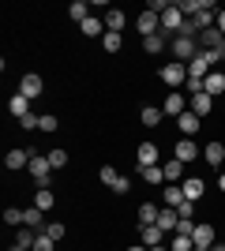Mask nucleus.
I'll use <instances>...</instances> for the list:
<instances>
[{
  "mask_svg": "<svg viewBox=\"0 0 225 251\" xmlns=\"http://www.w3.org/2000/svg\"><path fill=\"white\" fill-rule=\"evenodd\" d=\"M56 240L49 236V232H38V240H34V251H53Z\"/></svg>",
  "mask_w": 225,
  "mask_h": 251,
  "instance_id": "39",
  "label": "nucleus"
},
{
  "mask_svg": "<svg viewBox=\"0 0 225 251\" xmlns=\"http://www.w3.org/2000/svg\"><path fill=\"white\" fill-rule=\"evenodd\" d=\"M161 83L169 86V90H180V86L188 83V64H180V60L165 64V68H161Z\"/></svg>",
  "mask_w": 225,
  "mask_h": 251,
  "instance_id": "4",
  "label": "nucleus"
},
{
  "mask_svg": "<svg viewBox=\"0 0 225 251\" xmlns=\"http://www.w3.org/2000/svg\"><path fill=\"white\" fill-rule=\"evenodd\" d=\"M161 113H165V116H180V113H188V98H184L180 90H169V98L161 101Z\"/></svg>",
  "mask_w": 225,
  "mask_h": 251,
  "instance_id": "7",
  "label": "nucleus"
},
{
  "mask_svg": "<svg viewBox=\"0 0 225 251\" xmlns=\"http://www.w3.org/2000/svg\"><path fill=\"white\" fill-rule=\"evenodd\" d=\"M26 169H30V176H34V184H38V188H49V184H53V165H49V154H34Z\"/></svg>",
  "mask_w": 225,
  "mask_h": 251,
  "instance_id": "3",
  "label": "nucleus"
},
{
  "mask_svg": "<svg viewBox=\"0 0 225 251\" xmlns=\"http://www.w3.org/2000/svg\"><path fill=\"white\" fill-rule=\"evenodd\" d=\"M45 232H49L53 240H64V236H68V225H64V221H49V225H45Z\"/></svg>",
  "mask_w": 225,
  "mask_h": 251,
  "instance_id": "38",
  "label": "nucleus"
},
{
  "mask_svg": "<svg viewBox=\"0 0 225 251\" xmlns=\"http://www.w3.org/2000/svg\"><path fill=\"white\" fill-rule=\"evenodd\" d=\"M218 30H222V38H225V11H218Z\"/></svg>",
  "mask_w": 225,
  "mask_h": 251,
  "instance_id": "45",
  "label": "nucleus"
},
{
  "mask_svg": "<svg viewBox=\"0 0 225 251\" xmlns=\"http://www.w3.org/2000/svg\"><path fill=\"white\" fill-rule=\"evenodd\" d=\"M150 251H169V248H165V244H158V248H150Z\"/></svg>",
  "mask_w": 225,
  "mask_h": 251,
  "instance_id": "48",
  "label": "nucleus"
},
{
  "mask_svg": "<svg viewBox=\"0 0 225 251\" xmlns=\"http://www.w3.org/2000/svg\"><path fill=\"white\" fill-rule=\"evenodd\" d=\"M79 30H83L86 38H98V42H101V38H105V19H101V15H90Z\"/></svg>",
  "mask_w": 225,
  "mask_h": 251,
  "instance_id": "17",
  "label": "nucleus"
},
{
  "mask_svg": "<svg viewBox=\"0 0 225 251\" xmlns=\"http://www.w3.org/2000/svg\"><path fill=\"white\" fill-rule=\"evenodd\" d=\"M34 240H38V232L26 229V225H19V236H15V244H19V248H26V251H34Z\"/></svg>",
  "mask_w": 225,
  "mask_h": 251,
  "instance_id": "32",
  "label": "nucleus"
},
{
  "mask_svg": "<svg viewBox=\"0 0 225 251\" xmlns=\"http://www.w3.org/2000/svg\"><path fill=\"white\" fill-rule=\"evenodd\" d=\"M184 23H188V15L180 11V4H169V8L161 11V34L176 38V34H184Z\"/></svg>",
  "mask_w": 225,
  "mask_h": 251,
  "instance_id": "2",
  "label": "nucleus"
},
{
  "mask_svg": "<svg viewBox=\"0 0 225 251\" xmlns=\"http://www.w3.org/2000/svg\"><path fill=\"white\" fill-rule=\"evenodd\" d=\"M210 251H225V244H214V248H210Z\"/></svg>",
  "mask_w": 225,
  "mask_h": 251,
  "instance_id": "49",
  "label": "nucleus"
},
{
  "mask_svg": "<svg viewBox=\"0 0 225 251\" xmlns=\"http://www.w3.org/2000/svg\"><path fill=\"white\" fill-rule=\"evenodd\" d=\"M135 161H139V169L158 165V143H139V150H135Z\"/></svg>",
  "mask_w": 225,
  "mask_h": 251,
  "instance_id": "11",
  "label": "nucleus"
},
{
  "mask_svg": "<svg viewBox=\"0 0 225 251\" xmlns=\"http://www.w3.org/2000/svg\"><path fill=\"white\" fill-rule=\"evenodd\" d=\"M169 42H173L169 34H161V30H158V34H150V38H143V49H147V52H161Z\"/></svg>",
  "mask_w": 225,
  "mask_h": 251,
  "instance_id": "25",
  "label": "nucleus"
},
{
  "mask_svg": "<svg viewBox=\"0 0 225 251\" xmlns=\"http://www.w3.org/2000/svg\"><path fill=\"white\" fill-rule=\"evenodd\" d=\"M53 191H49V188H38V191H34V206H38V210H53Z\"/></svg>",
  "mask_w": 225,
  "mask_h": 251,
  "instance_id": "31",
  "label": "nucleus"
},
{
  "mask_svg": "<svg viewBox=\"0 0 225 251\" xmlns=\"http://www.w3.org/2000/svg\"><path fill=\"white\" fill-rule=\"evenodd\" d=\"M218 188H222V191H225V169H222V176H218Z\"/></svg>",
  "mask_w": 225,
  "mask_h": 251,
  "instance_id": "46",
  "label": "nucleus"
},
{
  "mask_svg": "<svg viewBox=\"0 0 225 251\" xmlns=\"http://www.w3.org/2000/svg\"><path fill=\"white\" fill-rule=\"evenodd\" d=\"M68 19H75L79 26H83V23L90 19V4H86V0H75V4H68Z\"/></svg>",
  "mask_w": 225,
  "mask_h": 251,
  "instance_id": "24",
  "label": "nucleus"
},
{
  "mask_svg": "<svg viewBox=\"0 0 225 251\" xmlns=\"http://www.w3.org/2000/svg\"><path fill=\"white\" fill-rule=\"evenodd\" d=\"M38 120H42L38 113H26V116L19 120V127H23V131H38Z\"/></svg>",
  "mask_w": 225,
  "mask_h": 251,
  "instance_id": "40",
  "label": "nucleus"
},
{
  "mask_svg": "<svg viewBox=\"0 0 225 251\" xmlns=\"http://www.w3.org/2000/svg\"><path fill=\"white\" fill-rule=\"evenodd\" d=\"M101 19H105V30H117V34H120V30H124V23H128V15H124L120 8H109Z\"/></svg>",
  "mask_w": 225,
  "mask_h": 251,
  "instance_id": "21",
  "label": "nucleus"
},
{
  "mask_svg": "<svg viewBox=\"0 0 225 251\" xmlns=\"http://www.w3.org/2000/svg\"><path fill=\"white\" fill-rule=\"evenodd\" d=\"M128 251H150V248H143V244H131V248Z\"/></svg>",
  "mask_w": 225,
  "mask_h": 251,
  "instance_id": "47",
  "label": "nucleus"
},
{
  "mask_svg": "<svg viewBox=\"0 0 225 251\" xmlns=\"http://www.w3.org/2000/svg\"><path fill=\"white\" fill-rule=\"evenodd\" d=\"M11 251H26V248H19V244H11Z\"/></svg>",
  "mask_w": 225,
  "mask_h": 251,
  "instance_id": "50",
  "label": "nucleus"
},
{
  "mask_svg": "<svg viewBox=\"0 0 225 251\" xmlns=\"http://www.w3.org/2000/svg\"><path fill=\"white\" fill-rule=\"evenodd\" d=\"M161 236H165V232H161L158 225H143V229H139V244H143V248H158Z\"/></svg>",
  "mask_w": 225,
  "mask_h": 251,
  "instance_id": "19",
  "label": "nucleus"
},
{
  "mask_svg": "<svg viewBox=\"0 0 225 251\" xmlns=\"http://www.w3.org/2000/svg\"><path fill=\"white\" fill-rule=\"evenodd\" d=\"M192 244H195V248H214V225H206V221H203V225H195V232H192Z\"/></svg>",
  "mask_w": 225,
  "mask_h": 251,
  "instance_id": "10",
  "label": "nucleus"
},
{
  "mask_svg": "<svg viewBox=\"0 0 225 251\" xmlns=\"http://www.w3.org/2000/svg\"><path fill=\"white\" fill-rule=\"evenodd\" d=\"M139 120H143V124H147V127H158L161 120H165V113H161L158 105H147V109H143V113H139Z\"/></svg>",
  "mask_w": 225,
  "mask_h": 251,
  "instance_id": "28",
  "label": "nucleus"
},
{
  "mask_svg": "<svg viewBox=\"0 0 225 251\" xmlns=\"http://www.w3.org/2000/svg\"><path fill=\"white\" fill-rule=\"evenodd\" d=\"M184 86H188V94H203V79H192V75H188Z\"/></svg>",
  "mask_w": 225,
  "mask_h": 251,
  "instance_id": "43",
  "label": "nucleus"
},
{
  "mask_svg": "<svg viewBox=\"0 0 225 251\" xmlns=\"http://www.w3.org/2000/svg\"><path fill=\"white\" fill-rule=\"evenodd\" d=\"M180 191H184V199H203V191H206V184H203V180H199V176H188V180H184V184H180Z\"/></svg>",
  "mask_w": 225,
  "mask_h": 251,
  "instance_id": "18",
  "label": "nucleus"
},
{
  "mask_svg": "<svg viewBox=\"0 0 225 251\" xmlns=\"http://www.w3.org/2000/svg\"><path fill=\"white\" fill-rule=\"evenodd\" d=\"M176 218H180V221H195V202H192V199H184L180 206H176Z\"/></svg>",
  "mask_w": 225,
  "mask_h": 251,
  "instance_id": "37",
  "label": "nucleus"
},
{
  "mask_svg": "<svg viewBox=\"0 0 225 251\" xmlns=\"http://www.w3.org/2000/svg\"><path fill=\"white\" fill-rule=\"evenodd\" d=\"M158 214H161L158 202H143V206L135 210V218H139V229H143V225H158Z\"/></svg>",
  "mask_w": 225,
  "mask_h": 251,
  "instance_id": "15",
  "label": "nucleus"
},
{
  "mask_svg": "<svg viewBox=\"0 0 225 251\" xmlns=\"http://www.w3.org/2000/svg\"><path fill=\"white\" fill-rule=\"evenodd\" d=\"M113 191H117V195H128V191H131V180H128V176H120L117 184H113Z\"/></svg>",
  "mask_w": 225,
  "mask_h": 251,
  "instance_id": "42",
  "label": "nucleus"
},
{
  "mask_svg": "<svg viewBox=\"0 0 225 251\" xmlns=\"http://www.w3.org/2000/svg\"><path fill=\"white\" fill-rule=\"evenodd\" d=\"M49 165H53V173L56 169H68V150H60V147L49 150Z\"/></svg>",
  "mask_w": 225,
  "mask_h": 251,
  "instance_id": "36",
  "label": "nucleus"
},
{
  "mask_svg": "<svg viewBox=\"0 0 225 251\" xmlns=\"http://www.w3.org/2000/svg\"><path fill=\"white\" fill-rule=\"evenodd\" d=\"M169 251H195V244H192V236H180V232H173Z\"/></svg>",
  "mask_w": 225,
  "mask_h": 251,
  "instance_id": "35",
  "label": "nucleus"
},
{
  "mask_svg": "<svg viewBox=\"0 0 225 251\" xmlns=\"http://www.w3.org/2000/svg\"><path fill=\"white\" fill-rule=\"evenodd\" d=\"M176 232H180V236H192V232H195V221H176Z\"/></svg>",
  "mask_w": 225,
  "mask_h": 251,
  "instance_id": "44",
  "label": "nucleus"
},
{
  "mask_svg": "<svg viewBox=\"0 0 225 251\" xmlns=\"http://www.w3.org/2000/svg\"><path fill=\"white\" fill-rule=\"evenodd\" d=\"M23 225H26V229H34V232H45V225H49V221H45V210L26 206V210H23Z\"/></svg>",
  "mask_w": 225,
  "mask_h": 251,
  "instance_id": "9",
  "label": "nucleus"
},
{
  "mask_svg": "<svg viewBox=\"0 0 225 251\" xmlns=\"http://www.w3.org/2000/svg\"><path fill=\"white\" fill-rule=\"evenodd\" d=\"M161 173H165V184H176V180L184 176V161H176V157H173V161H165V165H161Z\"/></svg>",
  "mask_w": 225,
  "mask_h": 251,
  "instance_id": "26",
  "label": "nucleus"
},
{
  "mask_svg": "<svg viewBox=\"0 0 225 251\" xmlns=\"http://www.w3.org/2000/svg\"><path fill=\"white\" fill-rule=\"evenodd\" d=\"M195 251H210V248H195Z\"/></svg>",
  "mask_w": 225,
  "mask_h": 251,
  "instance_id": "51",
  "label": "nucleus"
},
{
  "mask_svg": "<svg viewBox=\"0 0 225 251\" xmlns=\"http://www.w3.org/2000/svg\"><path fill=\"white\" fill-rule=\"evenodd\" d=\"M120 45H124V34L105 30V38H101V49H105V52H120Z\"/></svg>",
  "mask_w": 225,
  "mask_h": 251,
  "instance_id": "30",
  "label": "nucleus"
},
{
  "mask_svg": "<svg viewBox=\"0 0 225 251\" xmlns=\"http://www.w3.org/2000/svg\"><path fill=\"white\" fill-rule=\"evenodd\" d=\"M199 124H203V120H199V116H195L192 109H188V113H180V116H176V127H180V131H184V139H192L195 131H199Z\"/></svg>",
  "mask_w": 225,
  "mask_h": 251,
  "instance_id": "12",
  "label": "nucleus"
},
{
  "mask_svg": "<svg viewBox=\"0 0 225 251\" xmlns=\"http://www.w3.org/2000/svg\"><path fill=\"white\" fill-rule=\"evenodd\" d=\"M98 180H101L105 188H113V184H117V180H120V173H117V169H113V165H101V169H98Z\"/></svg>",
  "mask_w": 225,
  "mask_h": 251,
  "instance_id": "33",
  "label": "nucleus"
},
{
  "mask_svg": "<svg viewBox=\"0 0 225 251\" xmlns=\"http://www.w3.org/2000/svg\"><path fill=\"white\" fill-rule=\"evenodd\" d=\"M203 161H210L214 169H225V147L222 143H206L203 147Z\"/></svg>",
  "mask_w": 225,
  "mask_h": 251,
  "instance_id": "13",
  "label": "nucleus"
},
{
  "mask_svg": "<svg viewBox=\"0 0 225 251\" xmlns=\"http://www.w3.org/2000/svg\"><path fill=\"white\" fill-rule=\"evenodd\" d=\"M135 30H139L143 38L158 34V30H161V15H158V11H139V19H135Z\"/></svg>",
  "mask_w": 225,
  "mask_h": 251,
  "instance_id": "6",
  "label": "nucleus"
},
{
  "mask_svg": "<svg viewBox=\"0 0 225 251\" xmlns=\"http://www.w3.org/2000/svg\"><path fill=\"white\" fill-rule=\"evenodd\" d=\"M139 176L147 180V184H154V188H161V184H165V173H161V165H147V169H139Z\"/></svg>",
  "mask_w": 225,
  "mask_h": 251,
  "instance_id": "29",
  "label": "nucleus"
},
{
  "mask_svg": "<svg viewBox=\"0 0 225 251\" xmlns=\"http://www.w3.org/2000/svg\"><path fill=\"white\" fill-rule=\"evenodd\" d=\"M56 127H60V120H56V116H53V113H45V116H42V120H38V131H42V135H53Z\"/></svg>",
  "mask_w": 225,
  "mask_h": 251,
  "instance_id": "34",
  "label": "nucleus"
},
{
  "mask_svg": "<svg viewBox=\"0 0 225 251\" xmlns=\"http://www.w3.org/2000/svg\"><path fill=\"white\" fill-rule=\"evenodd\" d=\"M188 109H192V113L199 116V120H203V116H210V113H214V98L206 94V90H203V94H192V98H188Z\"/></svg>",
  "mask_w": 225,
  "mask_h": 251,
  "instance_id": "8",
  "label": "nucleus"
},
{
  "mask_svg": "<svg viewBox=\"0 0 225 251\" xmlns=\"http://www.w3.org/2000/svg\"><path fill=\"white\" fill-rule=\"evenodd\" d=\"M199 154H203V150L195 147L192 139H180V143H176V150H173V157H176V161H195Z\"/></svg>",
  "mask_w": 225,
  "mask_h": 251,
  "instance_id": "14",
  "label": "nucleus"
},
{
  "mask_svg": "<svg viewBox=\"0 0 225 251\" xmlns=\"http://www.w3.org/2000/svg\"><path fill=\"white\" fill-rule=\"evenodd\" d=\"M30 150H8V157H4V165H8V169H26V165H30Z\"/></svg>",
  "mask_w": 225,
  "mask_h": 251,
  "instance_id": "22",
  "label": "nucleus"
},
{
  "mask_svg": "<svg viewBox=\"0 0 225 251\" xmlns=\"http://www.w3.org/2000/svg\"><path fill=\"white\" fill-rule=\"evenodd\" d=\"M176 221H180V218H176V210H173V206H161V214H158V229L161 232H176Z\"/></svg>",
  "mask_w": 225,
  "mask_h": 251,
  "instance_id": "23",
  "label": "nucleus"
},
{
  "mask_svg": "<svg viewBox=\"0 0 225 251\" xmlns=\"http://www.w3.org/2000/svg\"><path fill=\"white\" fill-rule=\"evenodd\" d=\"M180 202H184V191L176 188V184H165V188H161V206H173V210H176Z\"/></svg>",
  "mask_w": 225,
  "mask_h": 251,
  "instance_id": "20",
  "label": "nucleus"
},
{
  "mask_svg": "<svg viewBox=\"0 0 225 251\" xmlns=\"http://www.w3.org/2000/svg\"><path fill=\"white\" fill-rule=\"evenodd\" d=\"M4 221H8V225H23V210L8 206V210H4Z\"/></svg>",
  "mask_w": 225,
  "mask_h": 251,
  "instance_id": "41",
  "label": "nucleus"
},
{
  "mask_svg": "<svg viewBox=\"0 0 225 251\" xmlns=\"http://www.w3.org/2000/svg\"><path fill=\"white\" fill-rule=\"evenodd\" d=\"M203 90H206L210 98H222V94H225V75H222V72H210V75L203 79Z\"/></svg>",
  "mask_w": 225,
  "mask_h": 251,
  "instance_id": "16",
  "label": "nucleus"
},
{
  "mask_svg": "<svg viewBox=\"0 0 225 251\" xmlns=\"http://www.w3.org/2000/svg\"><path fill=\"white\" fill-rule=\"evenodd\" d=\"M8 113H11V116H19V120H23V116L30 113V98L15 94V98H11V101H8Z\"/></svg>",
  "mask_w": 225,
  "mask_h": 251,
  "instance_id": "27",
  "label": "nucleus"
},
{
  "mask_svg": "<svg viewBox=\"0 0 225 251\" xmlns=\"http://www.w3.org/2000/svg\"><path fill=\"white\" fill-rule=\"evenodd\" d=\"M42 90H45L42 75L26 72V75H23V79H19V94H23V98H30V101H34V98H42Z\"/></svg>",
  "mask_w": 225,
  "mask_h": 251,
  "instance_id": "5",
  "label": "nucleus"
},
{
  "mask_svg": "<svg viewBox=\"0 0 225 251\" xmlns=\"http://www.w3.org/2000/svg\"><path fill=\"white\" fill-rule=\"evenodd\" d=\"M169 49H173V60H180V64H192L195 56H199V38H188V34H176L169 42Z\"/></svg>",
  "mask_w": 225,
  "mask_h": 251,
  "instance_id": "1",
  "label": "nucleus"
}]
</instances>
